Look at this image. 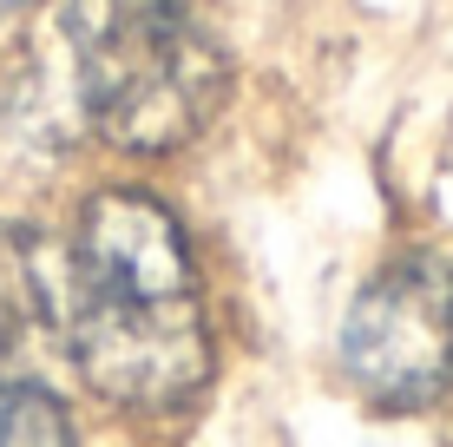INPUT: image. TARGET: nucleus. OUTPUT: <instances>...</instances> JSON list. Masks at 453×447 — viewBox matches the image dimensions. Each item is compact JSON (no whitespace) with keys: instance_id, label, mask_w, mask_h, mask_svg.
<instances>
[{"instance_id":"nucleus-4","label":"nucleus","mask_w":453,"mask_h":447,"mask_svg":"<svg viewBox=\"0 0 453 447\" xmlns=\"http://www.w3.org/2000/svg\"><path fill=\"white\" fill-rule=\"evenodd\" d=\"M66 250L34 224H0V356L27 362L40 349H66Z\"/></svg>"},{"instance_id":"nucleus-5","label":"nucleus","mask_w":453,"mask_h":447,"mask_svg":"<svg viewBox=\"0 0 453 447\" xmlns=\"http://www.w3.org/2000/svg\"><path fill=\"white\" fill-rule=\"evenodd\" d=\"M0 447H73V421L53 389L0 375Z\"/></svg>"},{"instance_id":"nucleus-6","label":"nucleus","mask_w":453,"mask_h":447,"mask_svg":"<svg viewBox=\"0 0 453 447\" xmlns=\"http://www.w3.org/2000/svg\"><path fill=\"white\" fill-rule=\"evenodd\" d=\"M27 7H40V0H0V20H13V13H27Z\"/></svg>"},{"instance_id":"nucleus-2","label":"nucleus","mask_w":453,"mask_h":447,"mask_svg":"<svg viewBox=\"0 0 453 447\" xmlns=\"http://www.w3.org/2000/svg\"><path fill=\"white\" fill-rule=\"evenodd\" d=\"M73 105L119 151H178L217 119L224 46L184 0H66L59 7Z\"/></svg>"},{"instance_id":"nucleus-3","label":"nucleus","mask_w":453,"mask_h":447,"mask_svg":"<svg viewBox=\"0 0 453 447\" xmlns=\"http://www.w3.org/2000/svg\"><path fill=\"white\" fill-rule=\"evenodd\" d=\"M342 375L374 408H427L453 389V264L414 250L374 270L342 316Z\"/></svg>"},{"instance_id":"nucleus-1","label":"nucleus","mask_w":453,"mask_h":447,"mask_svg":"<svg viewBox=\"0 0 453 447\" xmlns=\"http://www.w3.org/2000/svg\"><path fill=\"white\" fill-rule=\"evenodd\" d=\"M66 356L92 395L171 414L211 381V329L184 224L151 191H99L66 250Z\"/></svg>"}]
</instances>
